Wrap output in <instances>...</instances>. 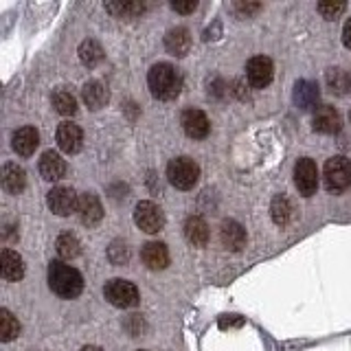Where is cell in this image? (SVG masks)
<instances>
[{"mask_svg":"<svg viewBox=\"0 0 351 351\" xmlns=\"http://www.w3.org/2000/svg\"><path fill=\"white\" fill-rule=\"evenodd\" d=\"M49 285L62 299H75L84 290V279L73 266H66L62 261H53L49 266Z\"/></svg>","mask_w":351,"mask_h":351,"instance_id":"6da1fadb","label":"cell"},{"mask_svg":"<svg viewBox=\"0 0 351 351\" xmlns=\"http://www.w3.org/2000/svg\"><path fill=\"white\" fill-rule=\"evenodd\" d=\"M147 84L154 97L167 101V99L178 97L182 88V75L171 64H156L147 75Z\"/></svg>","mask_w":351,"mask_h":351,"instance_id":"7a4b0ae2","label":"cell"},{"mask_svg":"<svg viewBox=\"0 0 351 351\" xmlns=\"http://www.w3.org/2000/svg\"><path fill=\"white\" fill-rule=\"evenodd\" d=\"M167 178L176 189H182V191L193 189L197 178H200V167H197V162H193L191 158L178 156L167 165Z\"/></svg>","mask_w":351,"mask_h":351,"instance_id":"3957f363","label":"cell"},{"mask_svg":"<svg viewBox=\"0 0 351 351\" xmlns=\"http://www.w3.org/2000/svg\"><path fill=\"white\" fill-rule=\"evenodd\" d=\"M351 184V162L343 156H334L325 162V186L329 191H343Z\"/></svg>","mask_w":351,"mask_h":351,"instance_id":"277c9868","label":"cell"},{"mask_svg":"<svg viewBox=\"0 0 351 351\" xmlns=\"http://www.w3.org/2000/svg\"><path fill=\"white\" fill-rule=\"evenodd\" d=\"M106 299L114 307H134L138 303V290L125 279H112L106 283Z\"/></svg>","mask_w":351,"mask_h":351,"instance_id":"5b68a950","label":"cell"},{"mask_svg":"<svg viewBox=\"0 0 351 351\" xmlns=\"http://www.w3.org/2000/svg\"><path fill=\"white\" fill-rule=\"evenodd\" d=\"M134 222L141 230H145V233H158V230H162V226H165V215L160 211V206L145 200V202L136 204Z\"/></svg>","mask_w":351,"mask_h":351,"instance_id":"8992f818","label":"cell"},{"mask_svg":"<svg viewBox=\"0 0 351 351\" xmlns=\"http://www.w3.org/2000/svg\"><path fill=\"white\" fill-rule=\"evenodd\" d=\"M49 208L55 213V215H71L77 211V206H80V197L77 193L71 189V186H55V189L49 191Z\"/></svg>","mask_w":351,"mask_h":351,"instance_id":"52a82bcc","label":"cell"},{"mask_svg":"<svg viewBox=\"0 0 351 351\" xmlns=\"http://www.w3.org/2000/svg\"><path fill=\"white\" fill-rule=\"evenodd\" d=\"M294 182H296V186H299V191L303 195L316 193L318 169H316V162L312 158H301L299 162H296V167H294Z\"/></svg>","mask_w":351,"mask_h":351,"instance_id":"ba28073f","label":"cell"},{"mask_svg":"<svg viewBox=\"0 0 351 351\" xmlns=\"http://www.w3.org/2000/svg\"><path fill=\"white\" fill-rule=\"evenodd\" d=\"M272 62L268 58H252L246 66V75L252 88H266L272 82Z\"/></svg>","mask_w":351,"mask_h":351,"instance_id":"9c48e42d","label":"cell"},{"mask_svg":"<svg viewBox=\"0 0 351 351\" xmlns=\"http://www.w3.org/2000/svg\"><path fill=\"white\" fill-rule=\"evenodd\" d=\"M180 121H182L186 136H191V138H204L208 134V130H211V123H208V119L202 110H193V108L184 110Z\"/></svg>","mask_w":351,"mask_h":351,"instance_id":"30bf717a","label":"cell"},{"mask_svg":"<svg viewBox=\"0 0 351 351\" xmlns=\"http://www.w3.org/2000/svg\"><path fill=\"white\" fill-rule=\"evenodd\" d=\"M77 213H80V219L86 226H95L101 222L104 217V206L99 202V197L95 193H84L80 197V206H77Z\"/></svg>","mask_w":351,"mask_h":351,"instance_id":"8fae6325","label":"cell"},{"mask_svg":"<svg viewBox=\"0 0 351 351\" xmlns=\"http://www.w3.org/2000/svg\"><path fill=\"white\" fill-rule=\"evenodd\" d=\"M343 125V119H340V112L332 106H321L314 112V130L323 132V134H336Z\"/></svg>","mask_w":351,"mask_h":351,"instance_id":"7c38bea8","label":"cell"},{"mask_svg":"<svg viewBox=\"0 0 351 351\" xmlns=\"http://www.w3.org/2000/svg\"><path fill=\"white\" fill-rule=\"evenodd\" d=\"M141 257L149 270H162V268H167V263H169V250L165 244H160V241H149V244L143 246Z\"/></svg>","mask_w":351,"mask_h":351,"instance_id":"4fadbf2b","label":"cell"},{"mask_svg":"<svg viewBox=\"0 0 351 351\" xmlns=\"http://www.w3.org/2000/svg\"><path fill=\"white\" fill-rule=\"evenodd\" d=\"M0 272H3L5 281H20L25 277V263L18 252L5 248L0 252Z\"/></svg>","mask_w":351,"mask_h":351,"instance_id":"5bb4252c","label":"cell"},{"mask_svg":"<svg viewBox=\"0 0 351 351\" xmlns=\"http://www.w3.org/2000/svg\"><path fill=\"white\" fill-rule=\"evenodd\" d=\"M82 143H84V134L75 123H62L58 128V145L62 152L77 154L82 149Z\"/></svg>","mask_w":351,"mask_h":351,"instance_id":"9a60e30c","label":"cell"},{"mask_svg":"<svg viewBox=\"0 0 351 351\" xmlns=\"http://www.w3.org/2000/svg\"><path fill=\"white\" fill-rule=\"evenodd\" d=\"M40 173L44 180H60L66 176V162L58 152H44L40 158Z\"/></svg>","mask_w":351,"mask_h":351,"instance_id":"2e32d148","label":"cell"},{"mask_svg":"<svg viewBox=\"0 0 351 351\" xmlns=\"http://www.w3.org/2000/svg\"><path fill=\"white\" fill-rule=\"evenodd\" d=\"M219 239H222V244L228 250H235V252L246 246V233L235 219H226V222H222V228H219Z\"/></svg>","mask_w":351,"mask_h":351,"instance_id":"e0dca14e","label":"cell"},{"mask_svg":"<svg viewBox=\"0 0 351 351\" xmlns=\"http://www.w3.org/2000/svg\"><path fill=\"white\" fill-rule=\"evenodd\" d=\"M27 184V176H25V169L18 167L16 162H5L3 165V186L7 193H20L25 189Z\"/></svg>","mask_w":351,"mask_h":351,"instance_id":"ac0fdd59","label":"cell"},{"mask_svg":"<svg viewBox=\"0 0 351 351\" xmlns=\"http://www.w3.org/2000/svg\"><path fill=\"white\" fill-rule=\"evenodd\" d=\"M165 47H167V51L171 55H178V58H182V55H186V51H189V47H191L189 31H186L184 27L171 29L167 36H165Z\"/></svg>","mask_w":351,"mask_h":351,"instance_id":"d6986e66","label":"cell"},{"mask_svg":"<svg viewBox=\"0 0 351 351\" xmlns=\"http://www.w3.org/2000/svg\"><path fill=\"white\" fill-rule=\"evenodd\" d=\"M184 237L189 239V244L193 246H206L208 241V224L200 215H191L184 222Z\"/></svg>","mask_w":351,"mask_h":351,"instance_id":"ffe728a7","label":"cell"},{"mask_svg":"<svg viewBox=\"0 0 351 351\" xmlns=\"http://www.w3.org/2000/svg\"><path fill=\"white\" fill-rule=\"evenodd\" d=\"M40 145V136L33 128H20L14 134V149L20 156H31Z\"/></svg>","mask_w":351,"mask_h":351,"instance_id":"44dd1931","label":"cell"},{"mask_svg":"<svg viewBox=\"0 0 351 351\" xmlns=\"http://www.w3.org/2000/svg\"><path fill=\"white\" fill-rule=\"evenodd\" d=\"M82 97H84V101H86L88 108L99 110V108H104L108 104L110 93H108V88L101 82H88L84 86V90H82Z\"/></svg>","mask_w":351,"mask_h":351,"instance_id":"7402d4cb","label":"cell"},{"mask_svg":"<svg viewBox=\"0 0 351 351\" xmlns=\"http://www.w3.org/2000/svg\"><path fill=\"white\" fill-rule=\"evenodd\" d=\"M294 101L303 110L314 108L318 104V86L314 82H299L294 88Z\"/></svg>","mask_w":351,"mask_h":351,"instance_id":"603a6c76","label":"cell"},{"mask_svg":"<svg viewBox=\"0 0 351 351\" xmlns=\"http://www.w3.org/2000/svg\"><path fill=\"white\" fill-rule=\"evenodd\" d=\"M58 252H60V257H64V259H75L82 252L80 239H77L73 233L60 235L58 237Z\"/></svg>","mask_w":351,"mask_h":351,"instance_id":"cb8c5ba5","label":"cell"},{"mask_svg":"<svg viewBox=\"0 0 351 351\" xmlns=\"http://www.w3.org/2000/svg\"><path fill=\"white\" fill-rule=\"evenodd\" d=\"M290 217H292V204H290V200L285 195H277L272 200V219L277 224L285 226V224L290 222Z\"/></svg>","mask_w":351,"mask_h":351,"instance_id":"d4e9b609","label":"cell"},{"mask_svg":"<svg viewBox=\"0 0 351 351\" xmlns=\"http://www.w3.org/2000/svg\"><path fill=\"white\" fill-rule=\"evenodd\" d=\"M80 58L86 66H97L99 62L104 60V51L101 47H99V42L95 40H86L82 42V47H80Z\"/></svg>","mask_w":351,"mask_h":351,"instance_id":"484cf974","label":"cell"},{"mask_svg":"<svg viewBox=\"0 0 351 351\" xmlns=\"http://www.w3.org/2000/svg\"><path fill=\"white\" fill-rule=\"evenodd\" d=\"M20 334V325L9 310H0V338L3 343H9Z\"/></svg>","mask_w":351,"mask_h":351,"instance_id":"4316f807","label":"cell"},{"mask_svg":"<svg viewBox=\"0 0 351 351\" xmlns=\"http://www.w3.org/2000/svg\"><path fill=\"white\" fill-rule=\"evenodd\" d=\"M53 106L60 114L71 117L77 112V99L69 93V90H58L53 95Z\"/></svg>","mask_w":351,"mask_h":351,"instance_id":"83f0119b","label":"cell"},{"mask_svg":"<svg viewBox=\"0 0 351 351\" xmlns=\"http://www.w3.org/2000/svg\"><path fill=\"white\" fill-rule=\"evenodd\" d=\"M106 9L110 14H114L117 18H136L138 14H143V7L141 3H110L106 5Z\"/></svg>","mask_w":351,"mask_h":351,"instance_id":"f1b7e54d","label":"cell"},{"mask_svg":"<svg viewBox=\"0 0 351 351\" xmlns=\"http://www.w3.org/2000/svg\"><path fill=\"white\" fill-rule=\"evenodd\" d=\"M327 84L332 86V90L338 93V95H345L347 90V86H349V77L340 71V69H334V71H329L327 73Z\"/></svg>","mask_w":351,"mask_h":351,"instance_id":"f546056e","label":"cell"},{"mask_svg":"<svg viewBox=\"0 0 351 351\" xmlns=\"http://www.w3.org/2000/svg\"><path fill=\"white\" fill-rule=\"evenodd\" d=\"M318 11H321L323 18L334 20L345 11V3H321V5H318Z\"/></svg>","mask_w":351,"mask_h":351,"instance_id":"4dcf8cb0","label":"cell"},{"mask_svg":"<svg viewBox=\"0 0 351 351\" xmlns=\"http://www.w3.org/2000/svg\"><path fill=\"white\" fill-rule=\"evenodd\" d=\"M195 3H193V0H191V3H171V9L173 11H180V14H193V11H195Z\"/></svg>","mask_w":351,"mask_h":351,"instance_id":"1f68e13d","label":"cell"},{"mask_svg":"<svg viewBox=\"0 0 351 351\" xmlns=\"http://www.w3.org/2000/svg\"><path fill=\"white\" fill-rule=\"evenodd\" d=\"M343 42H345V47L351 49V18L345 22V29H343Z\"/></svg>","mask_w":351,"mask_h":351,"instance_id":"d6a6232c","label":"cell"},{"mask_svg":"<svg viewBox=\"0 0 351 351\" xmlns=\"http://www.w3.org/2000/svg\"><path fill=\"white\" fill-rule=\"evenodd\" d=\"M235 9H241L244 14H252V11H259V5H235Z\"/></svg>","mask_w":351,"mask_h":351,"instance_id":"836d02e7","label":"cell"},{"mask_svg":"<svg viewBox=\"0 0 351 351\" xmlns=\"http://www.w3.org/2000/svg\"><path fill=\"white\" fill-rule=\"evenodd\" d=\"M82 351H101V349H99V347H95V345H88V347H84Z\"/></svg>","mask_w":351,"mask_h":351,"instance_id":"e575fe53","label":"cell"}]
</instances>
